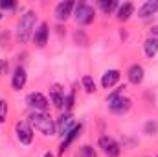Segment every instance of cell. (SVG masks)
I'll return each instance as SVG.
<instances>
[{
  "instance_id": "8",
  "label": "cell",
  "mask_w": 158,
  "mask_h": 157,
  "mask_svg": "<svg viewBox=\"0 0 158 157\" xmlns=\"http://www.w3.org/2000/svg\"><path fill=\"white\" fill-rule=\"evenodd\" d=\"M50 100H52V104H53L57 109H61V107L64 105V89H63V85L53 83V85L50 87Z\"/></svg>"
},
{
  "instance_id": "1",
  "label": "cell",
  "mask_w": 158,
  "mask_h": 157,
  "mask_svg": "<svg viewBox=\"0 0 158 157\" xmlns=\"http://www.w3.org/2000/svg\"><path fill=\"white\" fill-rule=\"evenodd\" d=\"M30 124L39 131L42 135H55L57 133V128H55V122L52 120V118L48 117V115H44V113H39V111H35L31 117H30Z\"/></svg>"
},
{
  "instance_id": "28",
  "label": "cell",
  "mask_w": 158,
  "mask_h": 157,
  "mask_svg": "<svg viewBox=\"0 0 158 157\" xmlns=\"http://www.w3.org/2000/svg\"><path fill=\"white\" fill-rule=\"evenodd\" d=\"M6 69H7V65H6V63H4V61L0 59V76L4 74V70H6Z\"/></svg>"
},
{
  "instance_id": "4",
  "label": "cell",
  "mask_w": 158,
  "mask_h": 157,
  "mask_svg": "<svg viewBox=\"0 0 158 157\" xmlns=\"http://www.w3.org/2000/svg\"><path fill=\"white\" fill-rule=\"evenodd\" d=\"M131 105H132V102H131L129 98H125L123 94L109 100V109H110L112 113H116V115H125V113L131 109Z\"/></svg>"
},
{
  "instance_id": "15",
  "label": "cell",
  "mask_w": 158,
  "mask_h": 157,
  "mask_svg": "<svg viewBox=\"0 0 158 157\" xmlns=\"http://www.w3.org/2000/svg\"><path fill=\"white\" fill-rule=\"evenodd\" d=\"M118 79H119V70L112 69V70H107V72L103 74L101 85H103V89H110V87H114V85L118 83Z\"/></svg>"
},
{
  "instance_id": "7",
  "label": "cell",
  "mask_w": 158,
  "mask_h": 157,
  "mask_svg": "<svg viewBox=\"0 0 158 157\" xmlns=\"http://www.w3.org/2000/svg\"><path fill=\"white\" fill-rule=\"evenodd\" d=\"M26 102H28V105H30L31 109H35V111H39V113H42V111L48 107V100H46V96L40 94V92H31V94H28Z\"/></svg>"
},
{
  "instance_id": "5",
  "label": "cell",
  "mask_w": 158,
  "mask_h": 157,
  "mask_svg": "<svg viewBox=\"0 0 158 157\" xmlns=\"http://www.w3.org/2000/svg\"><path fill=\"white\" fill-rule=\"evenodd\" d=\"M99 148L103 150V154L107 157H118L119 155V144L112 139V137H109V135H105V137H101L99 139Z\"/></svg>"
},
{
  "instance_id": "17",
  "label": "cell",
  "mask_w": 158,
  "mask_h": 157,
  "mask_svg": "<svg viewBox=\"0 0 158 157\" xmlns=\"http://www.w3.org/2000/svg\"><path fill=\"white\" fill-rule=\"evenodd\" d=\"M143 50H145L147 57H155L158 54V37H149L143 44Z\"/></svg>"
},
{
  "instance_id": "3",
  "label": "cell",
  "mask_w": 158,
  "mask_h": 157,
  "mask_svg": "<svg viewBox=\"0 0 158 157\" xmlns=\"http://www.w3.org/2000/svg\"><path fill=\"white\" fill-rule=\"evenodd\" d=\"M96 17V11L92 6L85 4V2H77L76 4V20L79 24H90Z\"/></svg>"
},
{
  "instance_id": "13",
  "label": "cell",
  "mask_w": 158,
  "mask_h": 157,
  "mask_svg": "<svg viewBox=\"0 0 158 157\" xmlns=\"http://www.w3.org/2000/svg\"><path fill=\"white\" fill-rule=\"evenodd\" d=\"M26 79H28V74H26V70H24L22 67H19V69L15 70V74H13V79H11V87H13L15 91H20V89L26 85Z\"/></svg>"
},
{
  "instance_id": "29",
  "label": "cell",
  "mask_w": 158,
  "mask_h": 157,
  "mask_svg": "<svg viewBox=\"0 0 158 157\" xmlns=\"http://www.w3.org/2000/svg\"><path fill=\"white\" fill-rule=\"evenodd\" d=\"M44 157H53V154H50V152H48V154H44Z\"/></svg>"
},
{
  "instance_id": "22",
  "label": "cell",
  "mask_w": 158,
  "mask_h": 157,
  "mask_svg": "<svg viewBox=\"0 0 158 157\" xmlns=\"http://www.w3.org/2000/svg\"><path fill=\"white\" fill-rule=\"evenodd\" d=\"M74 41H76L77 44H81V46H86V44H88V39H86V35H85V32H83V30L76 32V35H74Z\"/></svg>"
},
{
  "instance_id": "10",
  "label": "cell",
  "mask_w": 158,
  "mask_h": 157,
  "mask_svg": "<svg viewBox=\"0 0 158 157\" xmlns=\"http://www.w3.org/2000/svg\"><path fill=\"white\" fill-rule=\"evenodd\" d=\"M74 7H76L74 2H61V4H57V7H55V19L57 20H66L72 15Z\"/></svg>"
},
{
  "instance_id": "9",
  "label": "cell",
  "mask_w": 158,
  "mask_h": 157,
  "mask_svg": "<svg viewBox=\"0 0 158 157\" xmlns=\"http://www.w3.org/2000/svg\"><path fill=\"white\" fill-rule=\"evenodd\" d=\"M74 126H76V124H74V118H72L70 113L61 115L59 120H57V124H55V128H57V133H59V135H66Z\"/></svg>"
},
{
  "instance_id": "16",
  "label": "cell",
  "mask_w": 158,
  "mask_h": 157,
  "mask_svg": "<svg viewBox=\"0 0 158 157\" xmlns=\"http://www.w3.org/2000/svg\"><path fill=\"white\" fill-rule=\"evenodd\" d=\"M156 11H158V0H149V2H145V4L138 9V17L147 19V17L155 15Z\"/></svg>"
},
{
  "instance_id": "19",
  "label": "cell",
  "mask_w": 158,
  "mask_h": 157,
  "mask_svg": "<svg viewBox=\"0 0 158 157\" xmlns=\"http://www.w3.org/2000/svg\"><path fill=\"white\" fill-rule=\"evenodd\" d=\"M99 7L105 13H112L114 9H118V2L116 0H99Z\"/></svg>"
},
{
  "instance_id": "26",
  "label": "cell",
  "mask_w": 158,
  "mask_h": 157,
  "mask_svg": "<svg viewBox=\"0 0 158 157\" xmlns=\"http://www.w3.org/2000/svg\"><path fill=\"white\" fill-rule=\"evenodd\" d=\"M64 107H66L68 111L74 107V92H70L68 96H64Z\"/></svg>"
},
{
  "instance_id": "18",
  "label": "cell",
  "mask_w": 158,
  "mask_h": 157,
  "mask_svg": "<svg viewBox=\"0 0 158 157\" xmlns=\"http://www.w3.org/2000/svg\"><path fill=\"white\" fill-rule=\"evenodd\" d=\"M132 13H134V6H132L131 2H125L123 6H119V7H118V19H119V20H123V22H125V20H129Z\"/></svg>"
},
{
  "instance_id": "23",
  "label": "cell",
  "mask_w": 158,
  "mask_h": 157,
  "mask_svg": "<svg viewBox=\"0 0 158 157\" xmlns=\"http://www.w3.org/2000/svg\"><path fill=\"white\" fill-rule=\"evenodd\" d=\"M6 117H7V102L0 100V124L6 122Z\"/></svg>"
},
{
  "instance_id": "14",
  "label": "cell",
  "mask_w": 158,
  "mask_h": 157,
  "mask_svg": "<svg viewBox=\"0 0 158 157\" xmlns=\"http://www.w3.org/2000/svg\"><path fill=\"white\" fill-rule=\"evenodd\" d=\"M127 78H129L131 83H134V85L142 83V81H143V67H142V65H132V67L127 70Z\"/></svg>"
},
{
  "instance_id": "27",
  "label": "cell",
  "mask_w": 158,
  "mask_h": 157,
  "mask_svg": "<svg viewBox=\"0 0 158 157\" xmlns=\"http://www.w3.org/2000/svg\"><path fill=\"white\" fill-rule=\"evenodd\" d=\"M156 35H158V24L151 28V37H156Z\"/></svg>"
},
{
  "instance_id": "25",
  "label": "cell",
  "mask_w": 158,
  "mask_h": 157,
  "mask_svg": "<svg viewBox=\"0 0 158 157\" xmlns=\"http://www.w3.org/2000/svg\"><path fill=\"white\" fill-rule=\"evenodd\" d=\"M15 6L13 0H0V9H15Z\"/></svg>"
},
{
  "instance_id": "20",
  "label": "cell",
  "mask_w": 158,
  "mask_h": 157,
  "mask_svg": "<svg viewBox=\"0 0 158 157\" xmlns=\"http://www.w3.org/2000/svg\"><path fill=\"white\" fill-rule=\"evenodd\" d=\"M83 89L86 92H94L96 91V81L92 76H83Z\"/></svg>"
},
{
  "instance_id": "30",
  "label": "cell",
  "mask_w": 158,
  "mask_h": 157,
  "mask_svg": "<svg viewBox=\"0 0 158 157\" xmlns=\"http://www.w3.org/2000/svg\"><path fill=\"white\" fill-rule=\"evenodd\" d=\"M0 17H2V13H0Z\"/></svg>"
},
{
  "instance_id": "11",
  "label": "cell",
  "mask_w": 158,
  "mask_h": 157,
  "mask_svg": "<svg viewBox=\"0 0 158 157\" xmlns=\"http://www.w3.org/2000/svg\"><path fill=\"white\" fill-rule=\"evenodd\" d=\"M81 128H83L81 124H76V126H74V128H72V129L64 135V141H63V144H61V148H59V154H64V152L68 150V146L74 142V139H76L79 133H81Z\"/></svg>"
},
{
  "instance_id": "21",
  "label": "cell",
  "mask_w": 158,
  "mask_h": 157,
  "mask_svg": "<svg viewBox=\"0 0 158 157\" xmlns=\"http://www.w3.org/2000/svg\"><path fill=\"white\" fill-rule=\"evenodd\" d=\"M77 157H96V152L92 146H81L77 150Z\"/></svg>"
},
{
  "instance_id": "12",
  "label": "cell",
  "mask_w": 158,
  "mask_h": 157,
  "mask_svg": "<svg viewBox=\"0 0 158 157\" xmlns=\"http://www.w3.org/2000/svg\"><path fill=\"white\" fill-rule=\"evenodd\" d=\"M48 34H50V30H48V24L46 22H42L39 28L35 30V34H33V41H35V44L42 48L44 44H46V41H48Z\"/></svg>"
},
{
  "instance_id": "24",
  "label": "cell",
  "mask_w": 158,
  "mask_h": 157,
  "mask_svg": "<svg viewBox=\"0 0 158 157\" xmlns=\"http://www.w3.org/2000/svg\"><path fill=\"white\" fill-rule=\"evenodd\" d=\"M156 131H158V122H147V124H145V133L155 135Z\"/></svg>"
},
{
  "instance_id": "6",
  "label": "cell",
  "mask_w": 158,
  "mask_h": 157,
  "mask_svg": "<svg viewBox=\"0 0 158 157\" xmlns=\"http://www.w3.org/2000/svg\"><path fill=\"white\" fill-rule=\"evenodd\" d=\"M15 131H17V139L20 141V144H26V146L31 144V141H33V129H31L30 124H26V122H17Z\"/></svg>"
},
{
  "instance_id": "2",
  "label": "cell",
  "mask_w": 158,
  "mask_h": 157,
  "mask_svg": "<svg viewBox=\"0 0 158 157\" xmlns=\"http://www.w3.org/2000/svg\"><path fill=\"white\" fill-rule=\"evenodd\" d=\"M35 20H37L35 11H26L20 17V22H19V41L26 43L30 39V35H31V32L35 28Z\"/></svg>"
}]
</instances>
